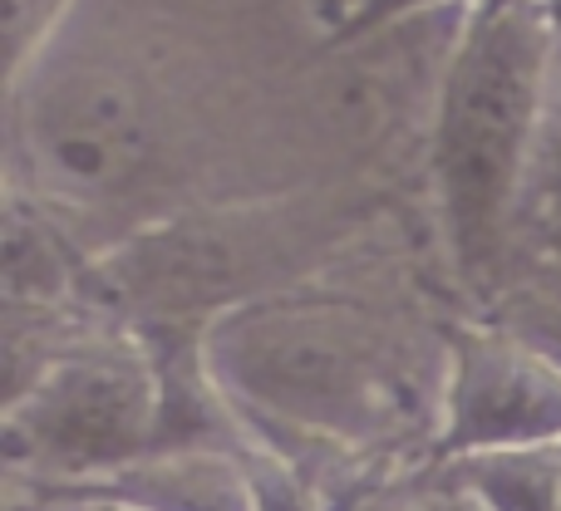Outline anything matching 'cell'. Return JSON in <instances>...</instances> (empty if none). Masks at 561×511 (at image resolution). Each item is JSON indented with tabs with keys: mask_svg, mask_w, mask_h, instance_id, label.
Masks as SVG:
<instances>
[{
	"mask_svg": "<svg viewBox=\"0 0 561 511\" xmlns=\"http://www.w3.org/2000/svg\"><path fill=\"white\" fill-rule=\"evenodd\" d=\"M557 35L547 0H483L444 69L428 177L463 280H483L503 256L542 124Z\"/></svg>",
	"mask_w": 561,
	"mask_h": 511,
	"instance_id": "6da1fadb",
	"label": "cell"
},
{
	"mask_svg": "<svg viewBox=\"0 0 561 511\" xmlns=\"http://www.w3.org/2000/svg\"><path fill=\"white\" fill-rule=\"evenodd\" d=\"M203 335L237 408L310 438L369 443L409 414L404 379L389 369V339L340 305H237Z\"/></svg>",
	"mask_w": 561,
	"mask_h": 511,
	"instance_id": "7a4b0ae2",
	"label": "cell"
},
{
	"mask_svg": "<svg viewBox=\"0 0 561 511\" xmlns=\"http://www.w3.org/2000/svg\"><path fill=\"white\" fill-rule=\"evenodd\" d=\"M158 364L144 335H84L55 349L5 408V457L39 492L99 483L153 453Z\"/></svg>",
	"mask_w": 561,
	"mask_h": 511,
	"instance_id": "3957f363",
	"label": "cell"
},
{
	"mask_svg": "<svg viewBox=\"0 0 561 511\" xmlns=\"http://www.w3.org/2000/svg\"><path fill=\"white\" fill-rule=\"evenodd\" d=\"M542 443H561V359L507 325L458 329L438 374V457Z\"/></svg>",
	"mask_w": 561,
	"mask_h": 511,
	"instance_id": "277c9868",
	"label": "cell"
},
{
	"mask_svg": "<svg viewBox=\"0 0 561 511\" xmlns=\"http://www.w3.org/2000/svg\"><path fill=\"white\" fill-rule=\"evenodd\" d=\"M84 497L89 507L118 502L138 511H262V477L247 453H148L99 483L69 487L59 497Z\"/></svg>",
	"mask_w": 561,
	"mask_h": 511,
	"instance_id": "5b68a950",
	"label": "cell"
},
{
	"mask_svg": "<svg viewBox=\"0 0 561 511\" xmlns=\"http://www.w3.org/2000/svg\"><path fill=\"white\" fill-rule=\"evenodd\" d=\"M438 463H444V492L468 497L483 511H561V443L497 448Z\"/></svg>",
	"mask_w": 561,
	"mask_h": 511,
	"instance_id": "8992f818",
	"label": "cell"
},
{
	"mask_svg": "<svg viewBox=\"0 0 561 511\" xmlns=\"http://www.w3.org/2000/svg\"><path fill=\"white\" fill-rule=\"evenodd\" d=\"M69 260L59 236L49 232L39 217H25L20 202H10V222H5V295L10 310H55L69 295Z\"/></svg>",
	"mask_w": 561,
	"mask_h": 511,
	"instance_id": "52a82bcc",
	"label": "cell"
},
{
	"mask_svg": "<svg viewBox=\"0 0 561 511\" xmlns=\"http://www.w3.org/2000/svg\"><path fill=\"white\" fill-rule=\"evenodd\" d=\"M424 5H438V0H359V5L350 10L335 30H330L325 49H345V45H355V39L385 30L389 20H404V15H414V10H424ZM468 5H483V0H468Z\"/></svg>",
	"mask_w": 561,
	"mask_h": 511,
	"instance_id": "ba28073f",
	"label": "cell"
},
{
	"mask_svg": "<svg viewBox=\"0 0 561 511\" xmlns=\"http://www.w3.org/2000/svg\"><path fill=\"white\" fill-rule=\"evenodd\" d=\"M438 511H483L478 502H468V497H458V492H444V507Z\"/></svg>",
	"mask_w": 561,
	"mask_h": 511,
	"instance_id": "9c48e42d",
	"label": "cell"
},
{
	"mask_svg": "<svg viewBox=\"0 0 561 511\" xmlns=\"http://www.w3.org/2000/svg\"><path fill=\"white\" fill-rule=\"evenodd\" d=\"M79 511H138V507H118V502H99V507H79Z\"/></svg>",
	"mask_w": 561,
	"mask_h": 511,
	"instance_id": "30bf717a",
	"label": "cell"
},
{
	"mask_svg": "<svg viewBox=\"0 0 561 511\" xmlns=\"http://www.w3.org/2000/svg\"><path fill=\"white\" fill-rule=\"evenodd\" d=\"M547 10H552V20H557V30H561V0H547Z\"/></svg>",
	"mask_w": 561,
	"mask_h": 511,
	"instance_id": "8fae6325",
	"label": "cell"
}]
</instances>
